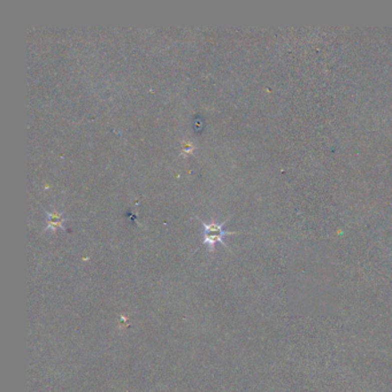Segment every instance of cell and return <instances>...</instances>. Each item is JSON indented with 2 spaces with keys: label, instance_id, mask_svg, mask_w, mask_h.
Wrapping results in <instances>:
<instances>
[{
  "label": "cell",
  "instance_id": "obj_1",
  "mask_svg": "<svg viewBox=\"0 0 392 392\" xmlns=\"http://www.w3.org/2000/svg\"><path fill=\"white\" fill-rule=\"evenodd\" d=\"M227 223V221H224L222 223H217L214 220H212V222L206 223L201 221V224L204 227V235H203V242L206 244L209 247V251L215 250V244L221 243L222 245L227 246L226 242H224V237L229 235H234L235 232H229L223 229V226Z\"/></svg>",
  "mask_w": 392,
  "mask_h": 392
},
{
  "label": "cell",
  "instance_id": "obj_2",
  "mask_svg": "<svg viewBox=\"0 0 392 392\" xmlns=\"http://www.w3.org/2000/svg\"><path fill=\"white\" fill-rule=\"evenodd\" d=\"M46 216H48V224H46L45 230H56V229H65V222L67 221L64 214L61 213L54 211V212H49L46 211Z\"/></svg>",
  "mask_w": 392,
  "mask_h": 392
},
{
  "label": "cell",
  "instance_id": "obj_3",
  "mask_svg": "<svg viewBox=\"0 0 392 392\" xmlns=\"http://www.w3.org/2000/svg\"><path fill=\"white\" fill-rule=\"evenodd\" d=\"M193 149H195V145H193L191 142L185 141L184 144H183V151H182V153L188 154V153L191 152V151H193Z\"/></svg>",
  "mask_w": 392,
  "mask_h": 392
}]
</instances>
